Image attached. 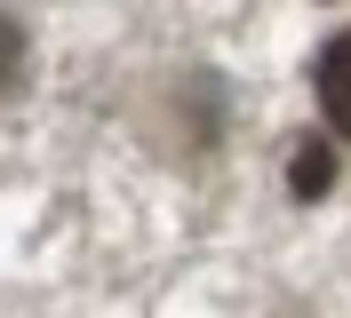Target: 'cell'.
Returning <instances> with one entry per match:
<instances>
[{
	"label": "cell",
	"instance_id": "6da1fadb",
	"mask_svg": "<svg viewBox=\"0 0 351 318\" xmlns=\"http://www.w3.org/2000/svg\"><path fill=\"white\" fill-rule=\"evenodd\" d=\"M311 96H319V111H328V127L351 144V24L335 32L328 48H319V64H311Z\"/></svg>",
	"mask_w": 351,
	"mask_h": 318
},
{
	"label": "cell",
	"instance_id": "7a4b0ae2",
	"mask_svg": "<svg viewBox=\"0 0 351 318\" xmlns=\"http://www.w3.org/2000/svg\"><path fill=\"white\" fill-rule=\"evenodd\" d=\"M335 191V135H295L287 144V199H328Z\"/></svg>",
	"mask_w": 351,
	"mask_h": 318
},
{
	"label": "cell",
	"instance_id": "3957f363",
	"mask_svg": "<svg viewBox=\"0 0 351 318\" xmlns=\"http://www.w3.org/2000/svg\"><path fill=\"white\" fill-rule=\"evenodd\" d=\"M24 80H32V32L24 16H0V96H16Z\"/></svg>",
	"mask_w": 351,
	"mask_h": 318
}]
</instances>
